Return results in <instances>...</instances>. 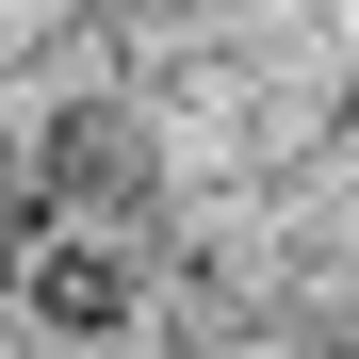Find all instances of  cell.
<instances>
[{
  "instance_id": "cell-1",
  "label": "cell",
  "mask_w": 359,
  "mask_h": 359,
  "mask_svg": "<svg viewBox=\"0 0 359 359\" xmlns=\"http://www.w3.org/2000/svg\"><path fill=\"white\" fill-rule=\"evenodd\" d=\"M33 311H49V327H114V311H131V278H114L98 245H49V262H33Z\"/></svg>"
}]
</instances>
